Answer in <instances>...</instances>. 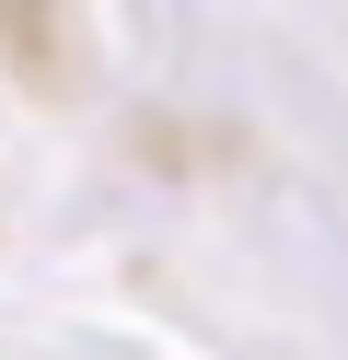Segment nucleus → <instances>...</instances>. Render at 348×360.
Wrapping results in <instances>:
<instances>
[]
</instances>
